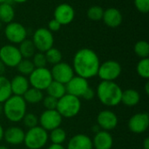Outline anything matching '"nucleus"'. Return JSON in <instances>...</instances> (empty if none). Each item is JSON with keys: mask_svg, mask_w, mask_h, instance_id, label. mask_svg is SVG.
Instances as JSON below:
<instances>
[{"mask_svg": "<svg viewBox=\"0 0 149 149\" xmlns=\"http://www.w3.org/2000/svg\"><path fill=\"white\" fill-rule=\"evenodd\" d=\"M22 97L26 103L37 104L43 100L44 94L43 92L38 89H36L34 87H29V89L24 93V94Z\"/></svg>", "mask_w": 149, "mask_h": 149, "instance_id": "obj_23", "label": "nucleus"}, {"mask_svg": "<svg viewBox=\"0 0 149 149\" xmlns=\"http://www.w3.org/2000/svg\"><path fill=\"white\" fill-rule=\"evenodd\" d=\"M121 65L115 60H107L100 64L98 76L102 81H114L121 73Z\"/></svg>", "mask_w": 149, "mask_h": 149, "instance_id": "obj_7", "label": "nucleus"}, {"mask_svg": "<svg viewBox=\"0 0 149 149\" xmlns=\"http://www.w3.org/2000/svg\"><path fill=\"white\" fill-rule=\"evenodd\" d=\"M141 100V95L138 91L134 89H127L122 92L121 102L127 107H134L136 106Z\"/></svg>", "mask_w": 149, "mask_h": 149, "instance_id": "obj_22", "label": "nucleus"}, {"mask_svg": "<svg viewBox=\"0 0 149 149\" xmlns=\"http://www.w3.org/2000/svg\"><path fill=\"white\" fill-rule=\"evenodd\" d=\"M15 17V11L12 6L8 3H0V21L9 24L12 22Z\"/></svg>", "mask_w": 149, "mask_h": 149, "instance_id": "obj_25", "label": "nucleus"}, {"mask_svg": "<svg viewBox=\"0 0 149 149\" xmlns=\"http://www.w3.org/2000/svg\"><path fill=\"white\" fill-rule=\"evenodd\" d=\"M11 95L10 80L3 75L0 76V104L7 100Z\"/></svg>", "mask_w": 149, "mask_h": 149, "instance_id": "obj_27", "label": "nucleus"}, {"mask_svg": "<svg viewBox=\"0 0 149 149\" xmlns=\"http://www.w3.org/2000/svg\"><path fill=\"white\" fill-rule=\"evenodd\" d=\"M26 102L22 96L11 95L3 102V112L6 119L11 122H19L26 113Z\"/></svg>", "mask_w": 149, "mask_h": 149, "instance_id": "obj_3", "label": "nucleus"}, {"mask_svg": "<svg viewBox=\"0 0 149 149\" xmlns=\"http://www.w3.org/2000/svg\"><path fill=\"white\" fill-rule=\"evenodd\" d=\"M102 19L107 26L111 28H116L122 22V15L118 9L109 8L104 10Z\"/></svg>", "mask_w": 149, "mask_h": 149, "instance_id": "obj_21", "label": "nucleus"}, {"mask_svg": "<svg viewBox=\"0 0 149 149\" xmlns=\"http://www.w3.org/2000/svg\"><path fill=\"white\" fill-rule=\"evenodd\" d=\"M3 132H4V130H3V127L0 125V141H2L3 138Z\"/></svg>", "mask_w": 149, "mask_h": 149, "instance_id": "obj_43", "label": "nucleus"}, {"mask_svg": "<svg viewBox=\"0 0 149 149\" xmlns=\"http://www.w3.org/2000/svg\"><path fill=\"white\" fill-rule=\"evenodd\" d=\"M143 148L149 149V138H146L143 141Z\"/></svg>", "mask_w": 149, "mask_h": 149, "instance_id": "obj_42", "label": "nucleus"}, {"mask_svg": "<svg viewBox=\"0 0 149 149\" xmlns=\"http://www.w3.org/2000/svg\"><path fill=\"white\" fill-rule=\"evenodd\" d=\"M4 34L6 38L13 44H20L26 38V30L19 23L10 22L7 24L4 29Z\"/></svg>", "mask_w": 149, "mask_h": 149, "instance_id": "obj_12", "label": "nucleus"}, {"mask_svg": "<svg viewBox=\"0 0 149 149\" xmlns=\"http://www.w3.org/2000/svg\"><path fill=\"white\" fill-rule=\"evenodd\" d=\"M32 42L38 51L45 53L46 51L53 47L54 38L52 31H50L48 29L39 28L35 31Z\"/></svg>", "mask_w": 149, "mask_h": 149, "instance_id": "obj_8", "label": "nucleus"}, {"mask_svg": "<svg viewBox=\"0 0 149 149\" xmlns=\"http://www.w3.org/2000/svg\"><path fill=\"white\" fill-rule=\"evenodd\" d=\"M48 149H65L64 148L63 145H60V144H52Z\"/></svg>", "mask_w": 149, "mask_h": 149, "instance_id": "obj_40", "label": "nucleus"}, {"mask_svg": "<svg viewBox=\"0 0 149 149\" xmlns=\"http://www.w3.org/2000/svg\"><path fill=\"white\" fill-rule=\"evenodd\" d=\"M0 149H9L7 147L5 146H0Z\"/></svg>", "mask_w": 149, "mask_h": 149, "instance_id": "obj_46", "label": "nucleus"}, {"mask_svg": "<svg viewBox=\"0 0 149 149\" xmlns=\"http://www.w3.org/2000/svg\"><path fill=\"white\" fill-rule=\"evenodd\" d=\"M66 149H93V141L86 134H75L70 139Z\"/></svg>", "mask_w": 149, "mask_h": 149, "instance_id": "obj_19", "label": "nucleus"}, {"mask_svg": "<svg viewBox=\"0 0 149 149\" xmlns=\"http://www.w3.org/2000/svg\"><path fill=\"white\" fill-rule=\"evenodd\" d=\"M100 65L98 55L89 48H82L74 55L72 69L77 76L86 79L95 77L98 74Z\"/></svg>", "mask_w": 149, "mask_h": 149, "instance_id": "obj_1", "label": "nucleus"}, {"mask_svg": "<svg viewBox=\"0 0 149 149\" xmlns=\"http://www.w3.org/2000/svg\"><path fill=\"white\" fill-rule=\"evenodd\" d=\"M5 72V65H3V63L0 60V76H3V73Z\"/></svg>", "mask_w": 149, "mask_h": 149, "instance_id": "obj_41", "label": "nucleus"}, {"mask_svg": "<svg viewBox=\"0 0 149 149\" xmlns=\"http://www.w3.org/2000/svg\"><path fill=\"white\" fill-rule=\"evenodd\" d=\"M145 92L148 95L149 94V82H147L146 85H145Z\"/></svg>", "mask_w": 149, "mask_h": 149, "instance_id": "obj_44", "label": "nucleus"}, {"mask_svg": "<svg viewBox=\"0 0 149 149\" xmlns=\"http://www.w3.org/2000/svg\"><path fill=\"white\" fill-rule=\"evenodd\" d=\"M134 52L141 58H148L149 55V44L147 41L141 40L138 41L134 45Z\"/></svg>", "mask_w": 149, "mask_h": 149, "instance_id": "obj_31", "label": "nucleus"}, {"mask_svg": "<svg viewBox=\"0 0 149 149\" xmlns=\"http://www.w3.org/2000/svg\"><path fill=\"white\" fill-rule=\"evenodd\" d=\"M3 112V107H2V104H0V114L2 113Z\"/></svg>", "mask_w": 149, "mask_h": 149, "instance_id": "obj_47", "label": "nucleus"}, {"mask_svg": "<svg viewBox=\"0 0 149 149\" xmlns=\"http://www.w3.org/2000/svg\"><path fill=\"white\" fill-rule=\"evenodd\" d=\"M24 135L25 133L24 132V130L18 127H10L3 132L4 141L8 144L13 146H17L24 143Z\"/></svg>", "mask_w": 149, "mask_h": 149, "instance_id": "obj_17", "label": "nucleus"}, {"mask_svg": "<svg viewBox=\"0 0 149 149\" xmlns=\"http://www.w3.org/2000/svg\"><path fill=\"white\" fill-rule=\"evenodd\" d=\"M149 127V115L148 113H139L133 115L128 121V128L134 134H143Z\"/></svg>", "mask_w": 149, "mask_h": 149, "instance_id": "obj_14", "label": "nucleus"}, {"mask_svg": "<svg viewBox=\"0 0 149 149\" xmlns=\"http://www.w3.org/2000/svg\"><path fill=\"white\" fill-rule=\"evenodd\" d=\"M11 1L16 2V3H24V2H26L28 0H11Z\"/></svg>", "mask_w": 149, "mask_h": 149, "instance_id": "obj_45", "label": "nucleus"}, {"mask_svg": "<svg viewBox=\"0 0 149 149\" xmlns=\"http://www.w3.org/2000/svg\"><path fill=\"white\" fill-rule=\"evenodd\" d=\"M51 74L52 80L65 85L74 76V71L69 64L59 62L52 66Z\"/></svg>", "mask_w": 149, "mask_h": 149, "instance_id": "obj_10", "label": "nucleus"}, {"mask_svg": "<svg viewBox=\"0 0 149 149\" xmlns=\"http://www.w3.org/2000/svg\"><path fill=\"white\" fill-rule=\"evenodd\" d=\"M22 58L18 48L12 45H5L0 48V60L5 66L16 67Z\"/></svg>", "mask_w": 149, "mask_h": 149, "instance_id": "obj_9", "label": "nucleus"}, {"mask_svg": "<svg viewBox=\"0 0 149 149\" xmlns=\"http://www.w3.org/2000/svg\"><path fill=\"white\" fill-rule=\"evenodd\" d=\"M32 63L35 66V68H42L45 67L47 61L45 58V55L44 52H37L33 55V60Z\"/></svg>", "mask_w": 149, "mask_h": 149, "instance_id": "obj_35", "label": "nucleus"}, {"mask_svg": "<svg viewBox=\"0 0 149 149\" xmlns=\"http://www.w3.org/2000/svg\"><path fill=\"white\" fill-rule=\"evenodd\" d=\"M113 145V139L107 131L100 130L95 134L93 140V147L95 149H111Z\"/></svg>", "mask_w": 149, "mask_h": 149, "instance_id": "obj_18", "label": "nucleus"}, {"mask_svg": "<svg viewBox=\"0 0 149 149\" xmlns=\"http://www.w3.org/2000/svg\"><path fill=\"white\" fill-rule=\"evenodd\" d=\"M75 11L68 3H61L58 5L54 10V19L61 25L69 24L74 19Z\"/></svg>", "mask_w": 149, "mask_h": 149, "instance_id": "obj_16", "label": "nucleus"}, {"mask_svg": "<svg viewBox=\"0 0 149 149\" xmlns=\"http://www.w3.org/2000/svg\"><path fill=\"white\" fill-rule=\"evenodd\" d=\"M22 58H30L31 57H33V55L35 54V51H36V47L32 42V40L31 39H24V41H22L20 43V46L18 48Z\"/></svg>", "mask_w": 149, "mask_h": 149, "instance_id": "obj_26", "label": "nucleus"}, {"mask_svg": "<svg viewBox=\"0 0 149 149\" xmlns=\"http://www.w3.org/2000/svg\"><path fill=\"white\" fill-rule=\"evenodd\" d=\"M118 117L111 110H103L97 116V124L104 131L113 130L118 125Z\"/></svg>", "mask_w": 149, "mask_h": 149, "instance_id": "obj_15", "label": "nucleus"}, {"mask_svg": "<svg viewBox=\"0 0 149 149\" xmlns=\"http://www.w3.org/2000/svg\"><path fill=\"white\" fill-rule=\"evenodd\" d=\"M137 10L142 13H148L149 10V0H134Z\"/></svg>", "mask_w": 149, "mask_h": 149, "instance_id": "obj_37", "label": "nucleus"}, {"mask_svg": "<svg viewBox=\"0 0 149 149\" xmlns=\"http://www.w3.org/2000/svg\"><path fill=\"white\" fill-rule=\"evenodd\" d=\"M48 138L51 140L52 144H60L62 145L65 139H66V133L65 131L59 127H57L51 131L50 134H48Z\"/></svg>", "mask_w": 149, "mask_h": 149, "instance_id": "obj_28", "label": "nucleus"}, {"mask_svg": "<svg viewBox=\"0 0 149 149\" xmlns=\"http://www.w3.org/2000/svg\"><path fill=\"white\" fill-rule=\"evenodd\" d=\"M49 138L47 131L39 126L28 129L25 133L24 143L29 149H40L47 143Z\"/></svg>", "mask_w": 149, "mask_h": 149, "instance_id": "obj_5", "label": "nucleus"}, {"mask_svg": "<svg viewBox=\"0 0 149 149\" xmlns=\"http://www.w3.org/2000/svg\"><path fill=\"white\" fill-rule=\"evenodd\" d=\"M16 67L17 68V71L20 72V74L23 76L30 75L32 72V71L35 69L32 61H31L28 58H24V59L22 58Z\"/></svg>", "mask_w": 149, "mask_h": 149, "instance_id": "obj_30", "label": "nucleus"}, {"mask_svg": "<svg viewBox=\"0 0 149 149\" xmlns=\"http://www.w3.org/2000/svg\"><path fill=\"white\" fill-rule=\"evenodd\" d=\"M62 116L56 109L45 110L41 113L38 119V122L40 123V127L45 131H52L60 127L62 123Z\"/></svg>", "mask_w": 149, "mask_h": 149, "instance_id": "obj_11", "label": "nucleus"}, {"mask_svg": "<svg viewBox=\"0 0 149 149\" xmlns=\"http://www.w3.org/2000/svg\"><path fill=\"white\" fill-rule=\"evenodd\" d=\"M81 109V101L79 98L65 93L58 100L56 110L62 118H72L79 114Z\"/></svg>", "mask_w": 149, "mask_h": 149, "instance_id": "obj_4", "label": "nucleus"}, {"mask_svg": "<svg viewBox=\"0 0 149 149\" xmlns=\"http://www.w3.org/2000/svg\"><path fill=\"white\" fill-rule=\"evenodd\" d=\"M103 13H104V10L101 7H100L98 5H94L88 9L87 17L89 19H91L93 21H99V20L102 19Z\"/></svg>", "mask_w": 149, "mask_h": 149, "instance_id": "obj_33", "label": "nucleus"}, {"mask_svg": "<svg viewBox=\"0 0 149 149\" xmlns=\"http://www.w3.org/2000/svg\"><path fill=\"white\" fill-rule=\"evenodd\" d=\"M43 105L45 107V110H55L57 107V104H58V100L47 95L46 97H45L43 99Z\"/></svg>", "mask_w": 149, "mask_h": 149, "instance_id": "obj_36", "label": "nucleus"}, {"mask_svg": "<svg viewBox=\"0 0 149 149\" xmlns=\"http://www.w3.org/2000/svg\"><path fill=\"white\" fill-rule=\"evenodd\" d=\"M46 92L49 96H52L57 100L60 99L66 93L65 86L62 83L54 80H52V83L49 85V86L46 88Z\"/></svg>", "mask_w": 149, "mask_h": 149, "instance_id": "obj_24", "label": "nucleus"}, {"mask_svg": "<svg viewBox=\"0 0 149 149\" xmlns=\"http://www.w3.org/2000/svg\"><path fill=\"white\" fill-rule=\"evenodd\" d=\"M122 90L114 81H101L97 87L99 100L107 107H116L121 103Z\"/></svg>", "mask_w": 149, "mask_h": 149, "instance_id": "obj_2", "label": "nucleus"}, {"mask_svg": "<svg viewBox=\"0 0 149 149\" xmlns=\"http://www.w3.org/2000/svg\"><path fill=\"white\" fill-rule=\"evenodd\" d=\"M66 93L73 95L75 97H82L84 93L89 86V83L86 79L79 76H73L65 85Z\"/></svg>", "mask_w": 149, "mask_h": 149, "instance_id": "obj_13", "label": "nucleus"}, {"mask_svg": "<svg viewBox=\"0 0 149 149\" xmlns=\"http://www.w3.org/2000/svg\"><path fill=\"white\" fill-rule=\"evenodd\" d=\"M10 90L12 95L23 96L30 87L29 80L25 78V76H23L21 74L15 76L10 81Z\"/></svg>", "mask_w": 149, "mask_h": 149, "instance_id": "obj_20", "label": "nucleus"}, {"mask_svg": "<svg viewBox=\"0 0 149 149\" xmlns=\"http://www.w3.org/2000/svg\"><path fill=\"white\" fill-rule=\"evenodd\" d=\"M94 96H95V92H94L91 87H88V88L86 89V91L84 93V94L82 95L81 98H83L84 100L89 101V100H92L94 98Z\"/></svg>", "mask_w": 149, "mask_h": 149, "instance_id": "obj_39", "label": "nucleus"}, {"mask_svg": "<svg viewBox=\"0 0 149 149\" xmlns=\"http://www.w3.org/2000/svg\"><path fill=\"white\" fill-rule=\"evenodd\" d=\"M60 27H61V24L54 18L52 19L48 24V30L50 31H58L60 29Z\"/></svg>", "mask_w": 149, "mask_h": 149, "instance_id": "obj_38", "label": "nucleus"}, {"mask_svg": "<svg viewBox=\"0 0 149 149\" xmlns=\"http://www.w3.org/2000/svg\"><path fill=\"white\" fill-rule=\"evenodd\" d=\"M28 80L31 87L43 91L46 90V88L52 83V77L51 74V71L46 67L35 68L29 75Z\"/></svg>", "mask_w": 149, "mask_h": 149, "instance_id": "obj_6", "label": "nucleus"}, {"mask_svg": "<svg viewBox=\"0 0 149 149\" xmlns=\"http://www.w3.org/2000/svg\"><path fill=\"white\" fill-rule=\"evenodd\" d=\"M23 122H24V125L28 128H32V127H35L38 126V118L32 113H25V115L24 116L23 118Z\"/></svg>", "mask_w": 149, "mask_h": 149, "instance_id": "obj_34", "label": "nucleus"}, {"mask_svg": "<svg viewBox=\"0 0 149 149\" xmlns=\"http://www.w3.org/2000/svg\"><path fill=\"white\" fill-rule=\"evenodd\" d=\"M137 72L138 74L143 78L148 79L149 78V59L148 58H141L137 65Z\"/></svg>", "mask_w": 149, "mask_h": 149, "instance_id": "obj_32", "label": "nucleus"}, {"mask_svg": "<svg viewBox=\"0 0 149 149\" xmlns=\"http://www.w3.org/2000/svg\"><path fill=\"white\" fill-rule=\"evenodd\" d=\"M8 0H0V3H7Z\"/></svg>", "mask_w": 149, "mask_h": 149, "instance_id": "obj_48", "label": "nucleus"}, {"mask_svg": "<svg viewBox=\"0 0 149 149\" xmlns=\"http://www.w3.org/2000/svg\"><path fill=\"white\" fill-rule=\"evenodd\" d=\"M45 58H46L47 63L53 65L61 62V60H62L61 52L59 50H58L57 48L52 47L51 49H49L48 51L45 52Z\"/></svg>", "mask_w": 149, "mask_h": 149, "instance_id": "obj_29", "label": "nucleus"}]
</instances>
